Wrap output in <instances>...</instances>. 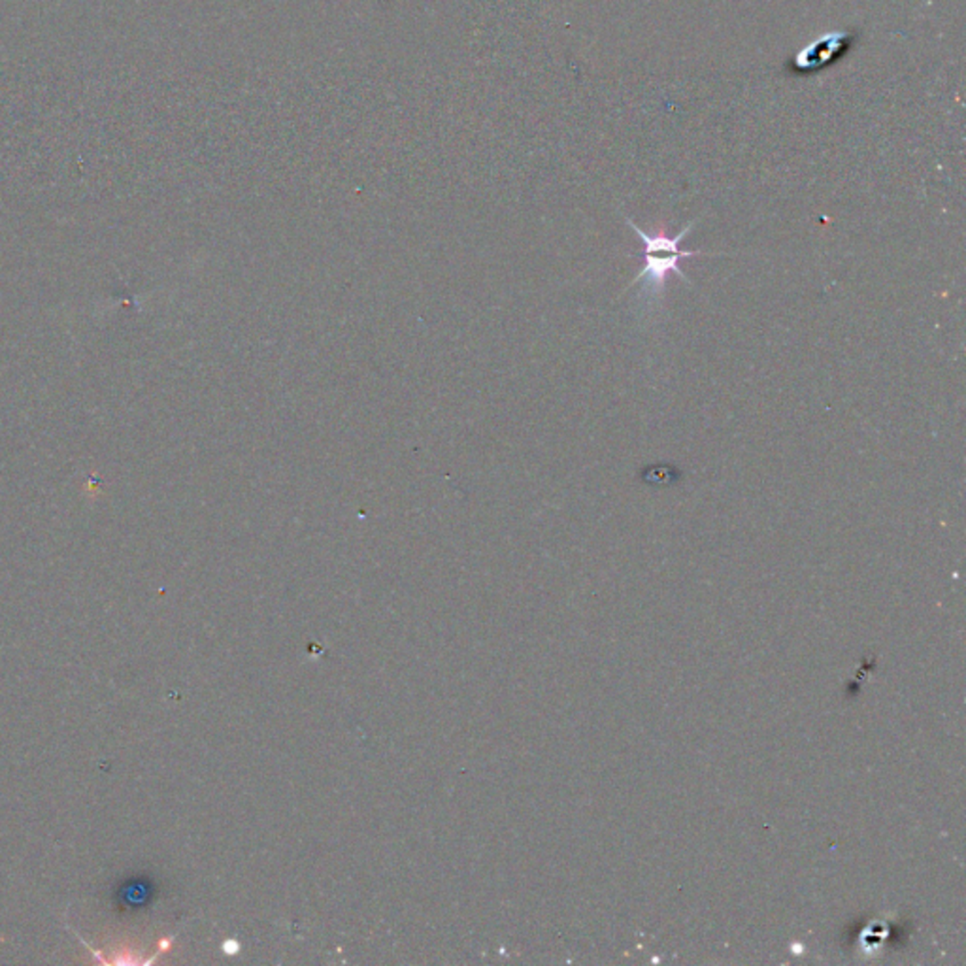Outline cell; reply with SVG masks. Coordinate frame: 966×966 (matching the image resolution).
Wrapping results in <instances>:
<instances>
[{
    "label": "cell",
    "instance_id": "6da1fadb",
    "mask_svg": "<svg viewBox=\"0 0 966 966\" xmlns=\"http://www.w3.org/2000/svg\"><path fill=\"white\" fill-rule=\"evenodd\" d=\"M626 225H629V227L643 242V268H642V272L638 274V276L629 283V289L634 287V285H640V283H646L648 291H661L663 285L667 283V278H668L670 272L678 274V276L685 283H689L685 272L680 268V261L687 259V257H695V255H706V257L710 255V253H704V251H685V250L680 248L682 242L691 233V229H693L697 225V221L687 223L685 227L675 236H668L665 231L657 233V234H648L646 231H642L633 219H626Z\"/></svg>",
    "mask_w": 966,
    "mask_h": 966
}]
</instances>
